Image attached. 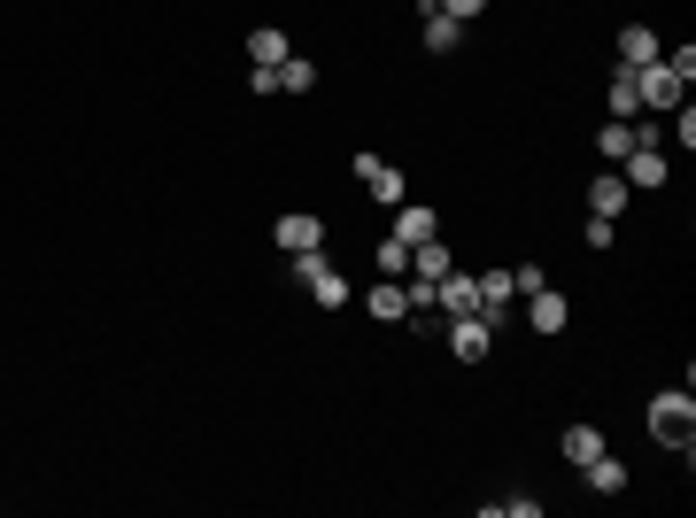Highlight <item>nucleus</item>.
<instances>
[{
  "mask_svg": "<svg viewBox=\"0 0 696 518\" xmlns=\"http://www.w3.org/2000/svg\"><path fill=\"white\" fill-rule=\"evenodd\" d=\"M650 442L688 457V442H696V402H688V387H665V395H650Z\"/></svg>",
  "mask_w": 696,
  "mask_h": 518,
  "instance_id": "f257e3e1",
  "label": "nucleus"
},
{
  "mask_svg": "<svg viewBox=\"0 0 696 518\" xmlns=\"http://www.w3.org/2000/svg\"><path fill=\"white\" fill-rule=\"evenodd\" d=\"M295 279H302V287H310L325 310H348V294H357V287H348V279L325 264V248H302V255H295Z\"/></svg>",
  "mask_w": 696,
  "mask_h": 518,
  "instance_id": "f03ea898",
  "label": "nucleus"
},
{
  "mask_svg": "<svg viewBox=\"0 0 696 518\" xmlns=\"http://www.w3.org/2000/svg\"><path fill=\"white\" fill-rule=\"evenodd\" d=\"M357 179H364V186H372V202H387V209H395V202H410V179H403L395 162H380L372 147L357 155Z\"/></svg>",
  "mask_w": 696,
  "mask_h": 518,
  "instance_id": "7ed1b4c3",
  "label": "nucleus"
},
{
  "mask_svg": "<svg viewBox=\"0 0 696 518\" xmlns=\"http://www.w3.org/2000/svg\"><path fill=\"white\" fill-rule=\"evenodd\" d=\"M449 357H457V364H488V317H480V310L449 317Z\"/></svg>",
  "mask_w": 696,
  "mask_h": 518,
  "instance_id": "20e7f679",
  "label": "nucleus"
},
{
  "mask_svg": "<svg viewBox=\"0 0 696 518\" xmlns=\"http://www.w3.org/2000/svg\"><path fill=\"white\" fill-rule=\"evenodd\" d=\"M272 240H279V248H287V255H302V248H325V225H317V217H302V209H295V217H279V225H272Z\"/></svg>",
  "mask_w": 696,
  "mask_h": 518,
  "instance_id": "39448f33",
  "label": "nucleus"
},
{
  "mask_svg": "<svg viewBox=\"0 0 696 518\" xmlns=\"http://www.w3.org/2000/svg\"><path fill=\"white\" fill-rule=\"evenodd\" d=\"M433 232H442V217H433L425 202H395V240L418 248V240H433Z\"/></svg>",
  "mask_w": 696,
  "mask_h": 518,
  "instance_id": "423d86ee",
  "label": "nucleus"
},
{
  "mask_svg": "<svg viewBox=\"0 0 696 518\" xmlns=\"http://www.w3.org/2000/svg\"><path fill=\"white\" fill-rule=\"evenodd\" d=\"M658 55H665V47H658L650 24H627V32H620V70H643V62H658Z\"/></svg>",
  "mask_w": 696,
  "mask_h": 518,
  "instance_id": "0eeeda50",
  "label": "nucleus"
},
{
  "mask_svg": "<svg viewBox=\"0 0 696 518\" xmlns=\"http://www.w3.org/2000/svg\"><path fill=\"white\" fill-rule=\"evenodd\" d=\"M527 317H535V333H565V317H573V310H565V294H557V287H535V294H527Z\"/></svg>",
  "mask_w": 696,
  "mask_h": 518,
  "instance_id": "6e6552de",
  "label": "nucleus"
},
{
  "mask_svg": "<svg viewBox=\"0 0 696 518\" xmlns=\"http://www.w3.org/2000/svg\"><path fill=\"white\" fill-rule=\"evenodd\" d=\"M465 47V24L442 16V9H425V55H457Z\"/></svg>",
  "mask_w": 696,
  "mask_h": 518,
  "instance_id": "1a4fd4ad",
  "label": "nucleus"
},
{
  "mask_svg": "<svg viewBox=\"0 0 696 518\" xmlns=\"http://www.w3.org/2000/svg\"><path fill=\"white\" fill-rule=\"evenodd\" d=\"M620 179H627V186H665V155H658V147H635V155L620 162Z\"/></svg>",
  "mask_w": 696,
  "mask_h": 518,
  "instance_id": "9d476101",
  "label": "nucleus"
},
{
  "mask_svg": "<svg viewBox=\"0 0 696 518\" xmlns=\"http://www.w3.org/2000/svg\"><path fill=\"white\" fill-rule=\"evenodd\" d=\"M627 194H635V186L620 179V170H612V179H596V186H588V217H620V209H627Z\"/></svg>",
  "mask_w": 696,
  "mask_h": 518,
  "instance_id": "9b49d317",
  "label": "nucleus"
},
{
  "mask_svg": "<svg viewBox=\"0 0 696 518\" xmlns=\"http://www.w3.org/2000/svg\"><path fill=\"white\" fill-rule=\"evenodd\" d=\"M580 472H588V487H596V495H627V465H620V457H603V449H596Z\"/></svg>",
  "mask_w": 696,
  "mask_h": 518,
  "instance_id": "f8f14e48",
  "label": "nucleus"
},
{
  "mask_svg": "<svg viewBox=\"0 0 696 518\" xmlns=\"http://www.w3.org/2000/svg\"><path fill=\"white\" fill-rule=\"evenodd\" d=\"M287 55H295V47H287V32H272V24H264V32H248V62H264V70H279Z\"/></svg>",
  "mask_w": 696,
  "mask_h": 518,
  "instance_id": "ddd939ff",
  "label": "nucleus"
},
{
  "mask_svg": "<svg viewBox=\"0 0 696 518\" xmlns=\"http://www.w3.org/2000/svg\"><path fill=\"white\" fill-rule=\"evenodd\" d=\"M596 147H603V155H612V162H627V155L643 147V140H635V117H612V124H603V132H596Z\"/></svg>",
  "mask_w": 696,
  "mask_h": 518,
  "instance_id": "4468645a",
  "label": "nucleus"
},
{
  "mask_svg": "<svg viewBox=\"0 0 696 518\" xmlns=\"http://www.w3.org/2000/svg\"><path fill=\"white\" fill-rule=\"evenodd\" d=\"M310 85H317V62L287 55V62H279V94H310Z\"/></svg>",
  "mask_w": 696,
  "mask_h": 518,
  "instance_id": "2eb2a0df",
  "label": "nucleus"
},
{
  "mask_svg": "<svg viewBox=\"0 0 696 518\" xmlns=\"http://www.w3.org/2000/svg\"><path fill=\"white\" fill-rule=\"evenodd\" d=\"M612 117H643V94H635V70H612Z\"/></svg>",
  "mask_w": 696,
  "mask_h": 518,
  "instance_id": "dca6fc26",
  "label": "nucleus"
},
{
  "mask_svg": "<svg viewBox=\"0 0 696 518\" xmlns=\"http://www.w3.org/2000/svg\"><path fill=\"white\" fill-rule=\"evenodd\" d=\"M372 317H380V325L410 317V294H403V287H372Z\"/></svg>",
  "mask_w": 696,
  "mask_h": 518,
  "instance_id": "f3484780",
  "label": "nucleus"
},
{
  "mask_svg": "<svg viewBox=\"0 0 696 518\" xmlns=\"http://www.w3.org/2000/svg\"><path fill=\"white\" fill-rule=\"evenodd\" d=\"M372 264H380L387 279H395V272H410V240H395V232H387V240L372 248Z\"/></svg>",
  "mask_w": 696,
  "mask_h": 518,
  "instance_id": "a211bd4d",
  "label": "nucleus"
},
{
  "mask_svg": "<svg viewBox=\"0 0 696 518\" xmlns=\"http://www.w3.org/2000/svg\"><path fill=\"white\" fill-rule=\"evenodd\" d=\"M596 449H603V434H596V425H565V457H573V465H588Z\"/></svg>",
  "mask_w": 696,
  "mask_h": 518,
  "instance_id": "6ab92c4d",
  "label": "nucleus"
},
{
  "mask_svg": "<svg viewBox=\"0 0 696 518\" xmlns=\"http://www.w3.org/2000/svg\"><path fill=\"white\" fill-rule=\"evenodd\" d=\"M488 510H503V518H542V495H495Z\"/></svg>",
  "mask_w": 696,
  "mask_h": 518,
  "instance_id": "aec40b11",
  "label": "nucleus"
},
{
  "mask_svg": "<svg viewBox=\"0 0 696 518\" xmlns=\"http://www.w3.org/2000/svg\"><path fill=\"white\" fill-rule=\"evenodd\" d=\"M425 9H442V16H457V24H472V16L488 9V0H425Z\"/></svg>",
  "mask_w": 696,
  "mask_h": 518,
  "instance_id": "412c9836",
  "label": "nucleus"
}]
</instances>
